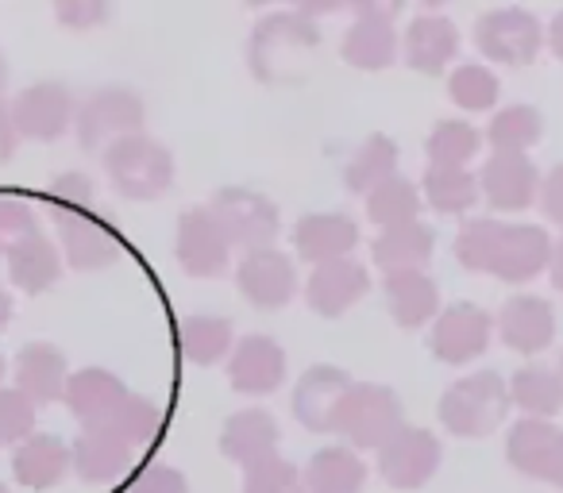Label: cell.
<instances>
[{
	"label": "cell",
	"mask_w": 563,
	"mask_h": 493,
	"mask_svg": "<svg viewBox=\"0 0 563 493\" xmlns=\"http://www.w3.org/2000/svg\"><path fill=\"white\" fill-rule=\"evenodd\" d=\"M321 51V32L301 12H278L266 16L251 35V74L266 86L301 81L313 70V58Z\"/></svg>",
	"instance_id": "cell-1"
},
{
	"label": "cell",
	"mask_w": 563,
	"mask_h": 493,
	"mask_svg": "<svg viewBox=\"0 0 563 493\" xmlns=\"http://www.w3.org/2000/svg\"><path fill=\"white\" fill-rule=\"evenodd\" d=\"M509 385L501 374L483 370V374H467L455 385H448L440 397V424L460 439H483L498 432V424L509 413Z\"/></svg>",
	"instance_id": "cell-2"
},
{
	"label": "cell",
	"mask_w": 563,
	"mask_h": 493,
	"mask_svg": "<svg viewBox=\"0 0 563 493\" xmlns=\"http://www.w3.org/2000/svg\"><path fill=\"white\" fill-rule=\"evenodd\" d=\"M398 428H406L398 393L375 382H355L340 401L336 428L332 432L344 436L352 447H360V451H378Z\"/></svg>",
	"instance_id": "cell-3"
},
{
	"label": "cell",
	"mask_w": 563,
	"mask_h": 493,
	"mask_svg": "<svg viewBox=\"0 0 563 493\" xmlns=\"http://www.w3.org/2000/svg\"><path fill=\"white\" fill-rule=\"evenodd\" d=\"M104 166H109L120 193L135 197V201L163 197L174 181L170 150L151 139V135H124V139H117L104 150Z\"/></svg>",
	"instance_id": "cell-4"
},
{
	"label": "cell",
	"mask_w": 563,
	"mask_h": 493,
	"mask_svg": "<svg viewBox=\"0 0 563 493\" xmlns=\"http://www.w3.org/2000/svg\"><path fill=\"white\" fill-rule=\"evenodd\" d=\"M205 209H209L212 220L220 224L228 247L247 251V255L266 251V247L274 243V235H278V227H282L278 209H274L263 193H255V189H240V186L217 189V197H212Z\"/></svg>",
	"instance_id": "cell-5"
},
{
	"label": "cell",
	"mask_w": 563,
	"mask_h": 493,
	"mask_svg": "<svg viewBox=\"0 0 563 493\" xmlns=\"http://www.w3.org/2000/svg\"><path fill=\"white\" fill-rule=\"evenodd\" d=\"M544 32H540V20L525 9H490L478 16L475 24V47L483 51L490 63L509 66V70H521L537 58Z\"/></svg>",
	"instance_id": "cell-6"
},
{
	"label": "cell",
	"mask_w": 563,
	"mask_h": 493,
	"mask_svg": "<svg viewBox=\"0 0 563 493\" xmlns=\"http://www.w3.org/2000/svg\"><path fill=\"white\" fill-rule=\"evenodd\" d=\"M440 467V439L424 428H398L383 447H378V474L394 490H417Z\"/></svg>",
	"instance_id": "cell-7"
},
{
	"label": "cell",
	"mask_w": 563,
	"mask_h": 493,
	"mask_svg": "<svg viewBox=\"0 0 563 493\" xmlns=\"http://www.w3.org/2000/svg\"><path fill=\"white\" fill-rule=\"evenodd\" d=\"M490 313L471 301H460V305L444 309V313L432 321V336H429V347L440 362L448 367H463V362L478 359V355L490 347Z\"/></svg>",
	"instance_id": "cell-8"
},
{
	"label": "cell",
	"mask_w": 563,
	"mask_h": 493,
	"mask_svg": "<svg viewBox=\"0 0 563 493\" xmlns=\"http://www.w3.org/2000/svg\"><path fill=\"white\" fill-rule=\"evenodd\" d=\"M235 285H240V293L255 309L278 313V309L290 305L294 293H298V270H294L290 255L266 247V251L243 255V262L235 267Z\"/></svg>",
	"instance_id": "cell-9"
},
{
	"label": "cell",
	"mask_w": 563,
	"mask_h": 493,
	"mask_svg": "<svg viewBox=\"0 0 563 493\" xmlns=\"http://www.w3.org/2000/svg\"><path fill=\"white\" fill-rule=\"evenodd\" d=\"M228 255L232 247L209 209H189L178 220V262L186 267V274L220 278L228 270Z\"/></svg>",
	"instance_id": "cell-10"
},
{
	"label": "cell",
	"mask_w": 563,
	"mask_h": 493,
	"mask_svg": "<svg viewBox=\"0 0 563 493\" xmlns=\"http://www.w3.org/2000/svg\"><path fill=\"white\" fill-rule=\"evenodd\" d=\"M552 259V239L537 224H501L490 274L498 282H529Z\"/></svg>",
	"instance_id": "cell-11"
},
{
	"label": "cell",
	"mask_w": 563,
	"mask_h": 493,
	"mask_svg": "<svg viewBox=\"0 0 563 493\" xmlns=\"http://www.w3.org/2000/svg\"><path fill=\"white\" fill-rule=\"evenodd\" d=\"M228 382L235 393H251V397L274 393L286 382V351L271 336L240 339L228 359Z\"/></svg>",
	"instance_id": "cell-12"
},
{
	"label": "cell",
	"mask_w": 563,
	"mask_h": 493,
	"mask_svg": "<svg viewBox=\"0 0 563 493\" xmlns=\"http://www.w3.org/2000/svg\"><path fill=\"white\" fill-rule=\"evenodd\" d=\"M340 55L355 70H386L398 55V35H394V12H383L375 4H360V16L347 27Z\"/></svg>",
	"instance_id": "cell-13"
},
{
	"label": "cell",
	"mask_w": 563,
	"mask_h": 493,
	"mask_svg": "<svg viewBox=\"0 0 563 493\" xmlns=\"http://www.w3.org/2000/svg\"><path fill=\"white\" fill-rule=\"evenodd\" d=\"M478 193L486 197V204L498 212H521L537 201L540 178L537 166L525 155H494L486 158L483 173H478Z\"/></svg>",
	"instance_id": "cell-14"
},
{
	"label": "cell",
	"mask_w": 563,
	"mask_h": 493,
	"mask_svg": "<svg viewBox=\"0 0 563 493\" xmlns=\"http://www.w3.org/2000/svg\"><path fill=\"white\" fill-rule=\"evenodd\" d=\"M140 127H143V101L132 89H101L81 109V143L86 147H101L112 135L117 139L140 135Z\"/></svg>",
	"instance_id": "cell-15"
},
{
	"label": "cell",
	"mask_w": 563,
	"mask_h": 493,
	"mask_svg": "<svg viewBox=\"0 0 563 493\" xmlns=\"http://www.w3.org/2000/svg\"><path fill=\"white\" fill-rule=\"evenodd\" d=\"M352 390V378L336 367H309L294 390V413L309 432H332L336 428V408L344 393Z\"/></svg>",
	"instance_id": "cell-16"
},
{
	"label": "cell",
	"mask_w": 563,
	"mask_h": 493,
	"mask_svg": "<svg viewBox=\"0 0 563 493\" xmlns=\"http://www.w3.org/2000/svg\"><path fill=\"white\" fill-rule=\"evenodd\" d=\"M367 290H371L367 270L355 259H340V262L313 267V274L306 282V301L317 316H344Z\"/></svg>",
	"instance_id": "cell-17"
},
{
	"label": "cell",
	"mask_w": 563,
	"mask_h": 493,
	"mask_svg": "<svg viewBox=\"0 0 563 493\" xmlns=\"http://www.w3.org/2000/svg\"><path fill=\"white\" fill-rule=\"evenodd\" d=\"M498 332H501V344L514 347L517 355L544 351L555 336L552 305L544 298H532V293H517L498 313Z\"/></svg>",
	"instance_id": "cell-18"
},
{
	"label": "cell",
	"mask_w": 563,
	"mask_h": 493,
	"mask_svg": "<svg viewBox=\"0 0 563 493\" xmlns=\"http://www.w3.org/2000/svg\"><path fill=\"white\" fill-rule=\"evenodd\" d=\"M355 243H360V227L340 212H324V216H301L294 227V247L306 262L324 267V262L352 259Z\"/></svg>",
	"instance_id": "cell-19"
},
{
	"label": "cell",
	"mask_w": 563,
	"mask_h": 493,
	"mask_svg": "<svg viewBox=\"0 0 563 493\" xmlns=\"http://www.w3.org/2000/svg\"><path fill=\"white\" fill-rule=\"evenodd\" d=\"M66 255L78 270H101L120 259V239L101 216H86V209H66L63 216Z\"/></svg>",
	"instance_id": "cell-20"
},
{
	"label": "cell",
	"mask_w": 563,
	"mask_h": 493,
	"mask_svg": "<svg viewBox=\"0 0 563 493\" xmlns=\"http://www.w3.org/2000/svg\"><path fill=\"white\" fill-rule=\"evenodd\" d=\"M560 439H563L560 428H552L548 421L525 416V421H517L506 436L509 467H517L525 478L548 482V474H552V467H555V451H560Z\"/></svg>",
	"instance_id": "cell-21"
},
{
	"label": "cell",
	"mask_w": 563,
	"mask_h": 493,
	"mask_svg": "<svg viewBox=\"0 0 563 493\" xmlns=\"http://www.w3.org/2000/svg\"><path fill=\"white\" fill-rule=\"evenodd\" d=\"M455 51H460V32H455V24L448 16L429 12V16H417L413 24H409L406 63L413 66L417 74H429V78L444 74V66L455 58Z\"/></svg>",
	"instance_id": "cell-22"
},
{
	"label": "cell",
	"mask_w": 563,
	"mask_h": 493,
	"mask_svg": "<svg viewBox=\"0 0 563 493\" xmlns=\"http://www.w3.org/2000/svg\"><path fill=\"white\" fill-rule=\"evenodd\" d=\"M128 401V390L117 374L109 370H81L74 374V382L66 385V405H70L74 416L97 428V424H109L117 416V408Z\"/></svg>",
	"instance_id": "cell-23"
},
{
	"label": "cell",
	"mask_w": 563,
	"mask_h": 493,
	"mask_svg": "<svg viewBox=\"0 0 563 493\" xmlns=\"http://www.w3.org/2000/svg\"><path fill=\"white\" fill-rule=\"evenodd\" d=\"M132 447L117 436L112 428L97 424V428H86V436L74 447V467L86 482H117V478L128 474L132 467Z\"/></svg>",
	"instance_id": "cell-24"
},
{
	"label": "cell",
	"mask_w": 563,
	"mask_h": 493,
	"mask_svg": "<svg viewBox=\"0 0 563 493\" xmlns=\"http://www.w3.org/2000/svg\"><path fill=\"white\" fill-rule=\"evenodd\" d=\"M432 247H437V235H432L429 224L413 220V224L401 227H386L375 239V262L386 270V274H413L424 262L432 259Z\"/></svg>",
	"instance_id": "cell-25"
},
{
	"label": "cell",
	"mask_w": 563,
	"mask_h": 493,
	"mask_svg": "<svg viewBox=\"0 0 563 493\" xmlns=\"http://www.w3.org/2000/svg\"><path fill=\"white\" fill-rule=\"evenodd\" d=\"M274 447H278V424L263 408H243V413L228 416L224 428H220V451L232 462H243V467L274 455Z\"/></svg>",
	"instance_id": "cell-26"
},
{
	"label": "cell",
	"mask_w": 563,
	"mask_h": 493,
	"mask_svg": "<svg viewBox=\"0 0 563 493\" xmlns=\"http://www.w3.org/2000/svg\"><path fill=\"white\" fill-rule=\"evenodd\" d=\"M386 309L401 328H421V324L440 316V290L429 274L413 270V274H386Z\"/></svg>",
	"instance_id": "cell-27"
},
{
	"label": "cell",
	"mask_w": 563,
	"mask_h": 493,
	"mask_svg": "<svg viewBox=\"0 0 563 493\" xmlns=\"http://www.w3.org/2000/svg\"><path fill=\"white\" fill-rule=\"evenodd\" d=\"M301 482L306 493H360L367 482V467L352 447H321L309 459Z\"/></svg>",
	"instance_id": "cell-28"
},
{
	"label": "cell",
	"mask_w": 563,
	"mask_h": 493,
	"mask_svg": "<svg viewBox=\"0 0 563 493\" xmlns=\"http://www.w3.org/2000/svg\"><path fill=\"white\" fill-rule=\"evenodd\" d=\"M70 116H74V101L63 86H35L32 93H24L16 104L20 132L35 135V139H55V135H63Z\"/></svg>",
	"instance_id": "cell-29"
},
{
	"label": "cell",
	"mask_w": 563,
	"mask_h": 493,
	"mask_svg": "<svg viewBox=\"0 0 563 493\" xmlns=\"http://www.w3.org/2000/svg\"><path fill=\"white\" fill-rule=\"evenodd\" d=\"M509 405L529 413L532 421H548L563 408V378L548 367H521L509 378Z\"/></svg>",
	"instance_id": "cell-30"
},
{
	"label": "cell",
	"mask_w": 563,
	"mask_h": 493,
	"mask_svg": "<svg viewBox=\"0 0 563 493\" xmlns=\"http://www.w3.org/2000/svg\"><path fill=\"white\" fill-rule=\"evenodd\" d=\"M421 201H429L444 216H463L475 209L478 201V181L467 170H452V166H429L421 178Z\"/></svg>",
	"instance_id": "cell-31"
},
{
	"label": "cell",
	"mask_w": 563,
	"mask_h": 493,
	"mask_svg": "<svg viewBox=\"0 0 563 493\" xmlns=\"http://www.w3.org/2000/svg\"><path fill=\"white\" fill-rule=\"evenodd\" d=\"M178 347L189 362L197 367H212L232 351V321L224 316H189L178 324Z\"/></svg>",
	"instance_id": "cell-32"
},
{
	"label": "cell",
	"mask_w": 563,
	"mask_h": 493,
	"mask_svg": "<svg viewBox=\"0 0 563 493\" xmlns=\"http://www.w3.org/2000/svg\"><path fill=\"white\" fill-rule=\"evenodd\" d=\"M540 135H544V116L529 104H509L486 127L494 155H525L532 143H540Z\"/></svg>",
	"instance_id": "cell-33"
},
{
	"label": "cell",
	"mask_w": 563,
	"mask_h": 493,
	"mask_svg": "<svg viewBox=\"0 0 563 493\" xmlns=\"http://www.w3.org/2000/svg\"><path fill=\"white\" fill-rule=\"evenodd\" d=\"M394 170H398V147H394V139L390 135H367L363 147L352 155V163H347L344 181L352 193H371L386 178H394Z\"/></svg>",
	"instance_id": "cell-34"
},
{
	"label": "cell",
	"mask_w": 563,
	"mask_h": 493,
	"mask_svg": "<svg viewBox=\"0 0 563 493\" xmlns=\"http://www.w3.org/2000/svg\"><path fill=\"white\" fill-rule=\"evenodd\" d=\"M417 212H421V189H417L409 178H398V173L367 193V216L375 220L383 232L386 227L413 224Z\"/></svg>",
	"instance_id": "cell-35"
},
{
	"label": "cell",
	"mask_w": 563,
	"mask_h": 493,
	"mask_svg": "<svg viewBox=\"0 0 563 493\" xmlns=\"http://www.w3.org/2000/svg\"><path fill=\"white\" fill-rule=\"evenodd\" d=\"M20 385L27 401H55L66 385V362L55 347L35 344L20 355Z\"/></svg>",
	"instance_id": "cell-36"
},
{
	"label": "cell",
	"mask_w": 563,
	"mask_h": 493,
	"mask_svg": "<svg viewBox=\"0 0 563 493\" xmlns=\"http://www.w3.org/2000/svg\"><path fill=\"white\" fill-rule=\"evenodd\" d=\"M483 147L478 127H471L467 120H440L429 135V166H452V170H467V163Z\"/></svg>",
	"instance_id": "cell-37"
},
{
	"label": "cell",
	"mask_w": 563,
	"mask_h": 493,
	"mask_svg": "<svg viewBox=\"0 0 563 493\" xmlns=\"http://www.w3.org/2000/svg\"><path fill=\"white\" fill-rule=\"evenodd\" d=\"M66 467H70V451H66V447L58 444L55 436L27 439V447L16 455L20 482L35 485V490H43V485H55L58 478L66 474Z\"/></svg>",
	"instance_id": "cell-38"
},
{
	"label": "cell",
	"mask_w": 563,
	"mask_h": 493,
	"mask_svg": "<svg viewBox=\"0 0 563 493\" xmlns=\"http://www.w3.org/2000/svg\"><path fill=\"white\" fill-rule=\"evenodd\" d=\"M12 278L32 293L47 290L58 278V255L51 251V243L43 235H27V239L16 243V251H12Z\"/></svg>",
	"instance_id": "cell-39"
},
{
	"label": "cell",
	"mask_w": 563,
	"mask_h": 493,
	"mask_svg": "<svg viewBox=\"0 0 563 493\" xmlns=\"http://www.w3.org/2000/svg\"><path fill=\"white\" fill-rule=\"evenodd\" d=\"M104 428L117 432V436L124 439L132 451H147V447L158 439V428H163V413H158V408L151 405L147 397H132V393H128V401L117 408V416H112Z\"/></svg>",
	"instance_id": "cell-40"
},
{
	"label": "cell",
	"mask_w": 563,
	"mask_h": 493,
	"mask_svg": "<svg viewBox=\"0 0 563 493\" xmlns=\"http://www.w3.org/2000/svg\"><path fill=\"white\" fill-rule=\"evenodd\" d=\"M501 220H471L463 224V232L455 235V259L471 274H490L494 247H498Z\"/></svg>",
	"instance_id": "cell-41"
},
{
	"label": "cell",
	"mask_w": 563,
	"mask_h": 493,
	"mask_svg": "<svg viewBox=\"0 0 563 493\" xmlns=\"http://www.w3.org/2000/svg\"><path fill=\"white\" fill-rule=\"evenodd\" d=\"M448 93H452V101L460 104L463 112H486L498 104V78H494L486 66H460V70H452V78H448Z\"/></svg>",
	"instance_id": "cell-42"
},
{
	"label": "cell",
	"mask_w": 563,
	"mask_h": 493,
	"mask_svg": "<svg viewBox=\"0 0 563 493\" xmlns=\"http://www.w3.org/2000/svg\"><path fill=\"white\" fill-rule=\"evenodd\" d=\"M243 493H306V482L294 462H286L282 455H266V459L247 462Z\"/></svg>",
	"instance_id": "cell-43"
},
{
	"label": "cell",
	"mask_w": 563,
	"mask_h": 493,
	"mask_svg": "<svg viewBox=\"0 0 563 493\" xmlns=\"http://www.w3.org/2000/svg\"><path fill=\"white\" fill-rule=\"evenodd\" d=\"M32 428V401L24 393H0V444L27 436Z\"/></svg>",
	"instance_id": "cell-44"
},
{
	"label": "cell",
	"mask_w": 563,
	"mask_h": 493,
	"mask_svg": "<svg viewBox=\"0 0 563 493\" xmlns=\"http://www.w3.org/2000/svg\"><path fill=\"white\" fill-rule=\"evenodd\" d=\"M132 493H189V485L174 467H151L135 478Z\"/></svg>",
	"instance_id": "cell-45"
},
{
	"label": "cell",
	"mask_w": 563,
	"mask_h": 493,
	"mask_svg": "<svg viewBox=\"0 0 563 493\" xmlns=\"http://www.w3.org/2000/svg\"><path fill=\"white\" fill-rule=\"evenodd\" d=\"M540 204H544L548 220L563 224V166H555V170L540 181Z\"/></svg>",
	"instance_id": "cell-46"
},
{
	"label": "cell",
	"mask_w": 563,
	"mask_h": 493,
	"mask_svg": "<svg viewBox=\"0 0 563 493\" xmlns=\"http://www.w3.org/2000/svg\"><path fill=\"white\" fill-rule=\"evenodd\" d=\"M101 16H104L101 4H93V9H63L66 24H93V20H101Z\"/></svg>",
	"instance_id": "cell-47"
},
{
	"label": "cell",
	"mask_w": 563,
	"mask_h": 493,
	"mask_svg": "<svg viewBox=\"0 0 563 493\" xmlns=\"http://www.w3.org/2000/svg\"><path fill=\"white\" fill-rule=\"evenodd\" d=\"M548 270H552V285L563 293V239L552 243V259H548Z\"/></svg>",
	"instance_id": "cell-48"
},
{
	"label": "cell",
	"mask_w": 563,
	"mask_h": 493,
	"mask_svg": "<svg viewBox=\"0 0 563 493\" xmlns=\"http://www.w3.org/2000/svg\"><path fill=\"white\" fill-rule=\"evenodd\" d=\"M548 43H552L555 58H560V63H563V12L552 20V32H548Z\"/></svg>",
	"instance_id": "cell-49"
},
{
	"label": "cell",
	"mask_w": 563,
	"mask_h": 493,
	"mask_svg": "<svg viewBox=\"0 0 563 493\" xmlns=\"http://www.w3.org/2000/svg\"><path fill=\"white\" fill-rule=\"evenodd\" d=\"M560 378H563V362H560Z\"/></svg>",
	"instance_id": "cell-50"
}]
</instances>
